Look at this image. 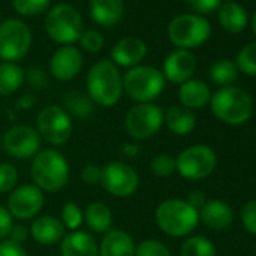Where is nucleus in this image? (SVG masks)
<instances>
[{
	"instance_id": "nucleus-28",
	"label": "nucleus",
	"mask_w": 256,
	"mask_h": 256,
	"mask_svg": "<svg viewBox=\"0 0 256 256\" xmlns=\"http://www.w3.org/2000/svg\"><path fill=\"white\" fill-rule=\"evenodd\" d=\"M62 107L71 116L77 119H88L95 108V104L88 94L80 90H70L62 96Z\"/></svg>"
},
{
	"instance_id": "nucleus-43",
	"label": "nucleus",
	"mask_w": 256,
	"mask_h": 256,
	"mask_svg": "<svg viewBox=\"0 0 256 256\" xmlns=\"http://www.w3.org/2000/svg\"><path fill=\"white\" fill-rule=\"evenodd\" d=\"M12 226H14V217L11 216L6 206L0 205V241L10 236Z\"/></svg>"
},
{
	"instance_id": "nucleus-26",
	"label": "nucleus",
	"mask_w": 256,
	"mask_h": 256,
	"mask_svg": "<svg viewBox=\"0 0 256 256\" xmlns=\"http://www.w3.org/2000/svg\"><path fill=\"white\" fill-rule=\"evenodd\" d=\"M218 23L228 34L236 35L247 28L248 16L241 4L226 2L218 8Z\"/></svg>"
},
{
	"instance_id": "nucleus-8",
	"label": "nucleus",
	"mask_w": 256,
	"mask_h": 256,
	"mask_svg": "<svg viewBox=\"0 0 256 256\" xmlns=\"http://www.w3.org/2000/svg\"><path fill=\"white\" fill-rule=\"evenodd\" d=\"M164 125V110L154 102L134 104L125 114L124 126L134 140H148L160 133Z\"/></svg>"
},
{
	"instance_id": "nucleus-6",
	"label": "nucleus",
	"mask_w": 256,
	"mask_h": 256,
	"mask_svg": "<svg viewBox=\"0 0 256 256\" xmlns=\"http://www.w3.org/2000/svg\"><path fill=\"white\" fill-rule=\"evenodd\" d=\"M44 29L52 41L60 46H74L84 32L82 14L70 4L52 6L44 20Z\"/></svg>"
},
{
	"instance_id": "nucleus-27",
	"label": "nucleus",
	"mask_w": 256,
	"mask_h": 256,
	"mask_svg": "<svg viewBox=\"0 0 256 256\" xmlns=\"http://www.w3.org/2000/svg\"><path fill=\"white\" fill-rule=\"evenodd\" d=\"M26 82L24 70L14 62H2L0 64V95L11 96L20 90L23 83Z\"/></svg>"
},
{
	"instance_id": "nucleus-17",
	"label": "nucleus",
	"mask_w": 256,
	"mask_h": 256,
	"mask_svg": "<svg viewBox=\"0 0 256 256\" xmlns=\"http://www.w3.org/2000/svg\"><path fill=\"white\" fill-rule=\"evenodd\" d=\"M148 54V46L142 38L125 36L119 40L110 52V60L118 68H133L140 65V62Z\"/></svg>"
},
{
	"instance_id": "nucleus-34",
	"label": "nucleus",
	"mask_w": 256,
	"mask_h": 256,
	"mask_svg": "<svg viewBox=\"0 0 256 256\" xmlns=\"http://www.w3.org/2000/svg\"><path fill=\"white\" fill-rule=\"evenodd\" d=\"M52 0H12V6L22 17H36L47 11Z\"/></svg>"
},
{
	"instance_id": "nucleus-22",
	"label": "nucleus",
	"mask_w": 256,
	"mask_h": 256,
	"mask_svg": "<svg viewBox=\"0 0 256 256\" xmlns=\"http://www.w3.org/2000/svg\"><path fill=\"white\" fill-rule=\"evenodd\" d=\"M89 12L98 26L107 29L122 20L125 4L124 0H89Z\"/></svg>"
},
{
	"instance_id": "nucleus-24",
	"label": "nucleus",
	"mask_w": 256,
	"mask_h": 256,
	"mask_svg": "<svg viewBox=\"0 0 256 256\" xmlns=\"http://www.w3.org/2000/svg\"><path fill=\"white\" fill-rule=\"evenodd\" d=\"M196 124L198 118L194 112L181 104H174L164 112V125L175 136H188L194 132Z\"/></svg>"
},
{
	"instance_id": "nucleus-18",
	"label": "nucleus",
	"mask_w": 256,
	"mask_h": 256,
	"mask_svg": "<svg viewBox=\"0 0 256 256\" xmlns=\"http://www.w3.org/2000/svg\"><path fill=\"white\" fill-rule=\"evenodd\" d=\"M235 220L234 208L222 199H208L199 210V222L214 232H223L232 226Z\"/></svg>"
},
{
	"instance_id": "nucleus-50",
	"label": "nucleus",
	"mask_w": 256,
	"mask_h": 256,
	"mask_svg": "<svg viewBox=\"0 0 256 256\" xmlns=\"http://www.w3.org/2000/svg\"><path fill=\"white\" fill-rule=\"evenodd\" d=\"M0 23H2V17H0Z\"/></svg>"
},
{
	"instance_id": "nucleus-42",
	"label": "nucleus",
	"mask_w": 256,
	"mask_h": 256,
	"mask_svg": "<svg viewBox=\"0 0 256 256\" xmlns=\"http://www.w3.org/2000/svg\"><path fill=\"white\" fill-rule=\"evenodd\" d=\"M0 256H29L23 244L14 242L10 238L0 241Z\"/></svg>"
},
{
	"instance_id": "nucleus-14",
	"label": "nucleus",
	"mask_w": 256,
	"mask_h": 256,
	"mask_svg": "<svg viewBox=\"0 0 256 256\" xmlns=\"http://www.w3.org/2000/svg\"><path fill=\"white\" fill-rule=\"evenodd\" d=\"M46 204L44 192L35 184L17 186L8 196L6 208L14 217V220L28 222L36 218Z\"/></svg>"
},
{
	"instance_id": "nucleus-40",
	"label": "nucleus",
	"mask_w": 256,
	"mask_h": 256,
	"mask_svg": "<svg viewBox=\"0 0 256 256\" xmlns=\"http://www.w3.org/2000/svg\"><path fill=\"white\" fill-rule=\"evenodd\" d=\"M26 82L30 84V88L42 90L47 86V72L41 66H32L26 72Z\"/></svg>"
},
{
	"instance_id": "nucleus-2",
	"label": "nucleus",
	"mask_w": 256,
	"mask_h": 256,
	"mask_svg": "<svg viewBox=\"0 0 256 256\" xmlns=\"http://www.w3.org/2000/svg\"><path fill=\"white\" fill-rule=\"evenodd\" d=\"M211 113L217 120L229 126H240L253 116L252 95L238 86L218 88L210 100Z\"/></svg>"
},
{
	"instance_id": "nucleus-32",
	"label": "nucleus",
	"mask_w": 256,
	"mask_h": 256,
	"mask_svg": "<svg viewBox=\"0 0 256 256\" xmlns=\"http://www.w3.org/2000/svg\"><path fill=\"white\" fill-rule=\"evenodd\" d=\"M60 222L66 230H78L83 224V210L74 202H66L60 211Z\"/></svg>"
},
{
	"instance_id": "nucleus-3",
	"label": "nucleus",
	"mask_w": 256,
	"mask_h": 256,
	"mask_svg": "<svg viewBox=\"0 0 256 256\" xmlns=\"http://www.w3.org/2000/svg\"><path fill=\"white\" fill-rule=\"evenodd\" d=\"M70 163L66 157L54 148L41 150L32 158V182L44 193H56L65 188L70 181Z\"/></svg>"
},
{
	"instance_id": "nucleus-1",
	"label": "nucleus",
	"mask_w": 256,
	"mask_h": 256,
	"mask_svg": "<svg viewBox=\"0 0 256 256\" xmlns=\"http://www.w3.org/2000/svg\"><path fill=\"white\" fill-rule=\"evenodd\" d=\"M86 94L95 106L113 107L124 94L122 74L110 60L102 59L95 62L86 74Z\"/></svg>"
},
{
	"instance_id": "nucleus-9",
	"label": "nucleus",
	"mask_w": 256,
	"mask_h": 256,
	"mask_svg": "<svg viewBox=\"0 0 256 256\" xmlns=\"http://www.w3.org/2000/svg\"><path fill=\"white\" fill-rule=\"evenodd\" d=\"M175 158L176 174L187 181H200L211 176L218 162L216 151L205 144L192 145L182 150Z\"/></svg>"
},
{
	"instance_id": "nucleus-39",
	"label": "nucleus",
	"mask_w": 256,
	"mask_h": 256,
	"mask_svg": "<svg viewBox=\"0 0 256 256\" xmlns=\"http://www.w3.org/2000/svg\"><path fill=\"white\" fill-rule=\"evenodd\" d=\"M186 2L198 16L212 14L222 6V0H186Z\"/></svg>"
},
{
	"instance_id": "nucleus-29",
	"label": "nucleus",
	"mask_w": 256,
	"mask_h": 256,
	"mask_svg": "<svg viewBox=\"0 0 256 256\" xmlns=\"http://www.w3.org/2000/svg\"><path fill=\"white\" fill-rule=\"evenodd\" d=\"M238 74H240V71L235 65V60H230V59H220V60L214 62L208 72L212 84H216L218 88L232 86L236 82Z\"/></svg>"
},
{
	"instance_id": "nucleus-37",
	"label": "nucleus",
	"mask_w": 256,
	"mask_h": 256,
	"mask_svg": "<svg viewBox=\"0 0 256 256\" xmlns=\"http://www.w3.org/2000/svg\"><path fill=\"white\" fill-rule=\"evenodd\" d=\"M80 42V47L88 52V53H98L102 50L104 47V36L101 32L95 30V29H89V30H84L78 40Z\"/></svg>"
},
{
	"instance_id": "nucleus-5",
	"label": "nucleus",
	"mask_w": 256,
	"mask_h": 256,
	"mask_svg": "<svg viewBox=\"0 0 256 256\" xmlns=\"http://www.w3.org/2000/svg\"><path fill=\"white\" fill-rule=\"evenodd\" d=\"M124 94L136 104L152 102L166 88L163 72L152 65H138L122 76Z\"/></svg>"
},
{
	"instance_id": "nucleus-30",
	"label": "nucleus",
	"mask_w": 256,
	"mask_h": 256,
	"mask_svg": "<svg viewBox=\"0 0 256 256\" xmlns=\"http://www.w3.org/2000/svg\"><path fill=\"white\" fill-rule=\"evenodd\" d=\"M181 256H217L216 246L205 235H190L184 240L181 250Z\"/></svg>"
},
{
	"instance_id": "nucleus-16",
	"label": "nucleus",
	"mask_w": 256,
	"mask_h": 256,
	"mask_svg": "<svg viewBox=\"0 0 256 256\" xmlns=\"http://www.w3.org/2000/svg\"><path fill=\"white\" fill-rule=\"evenodd\" d=\"M196 58L190 50H181L176 48L170 52L166 59L163 60V76L166 82L172 84H182L187 80L193 78V74L196 71Z\"/></svg>"
},
{
	"instance_id": "nucleus-23",
	"label": "nucleus",
	"mask_w": 256,
	"mask_h": 256,
	"mask_svg": "<svg viewBox=\"0 0 256 256\" xmlns=\"http://www.w3.org/2000/svg\"><path fill=\"white\" fill-rule=\"evenodd\" d=\"M211 95L212 92L208 83H205L204 80H198V78L187 80L186 83L180 84V89H178L180 104L190 110H198V108H204L205 106H208Z\"/></svg>"
},
{
	"instance_id": "nucleus-20",
	"label": "nucleus",
	"mask_w": 256,
	"mask_h": 256,
	"mask_svg": "<svg viewBox=\"0 0 256 256\" xmlns=\"http://www.w3.org/2000/svg\"><path fill=\"white\" fill-rule=\"evenodd\" d=\"M98 253L100 256H134L136 241L126 230L112 228L102 235Z\"/></svg>"
},
{
	"instance_id": "nucleus-41",
	"label": "nucleus",
	"mask_w": 256,
	"mask_h": 256,
	"mask_svg": "<svg viewBox=\"0 0 256 256\" xmlns=\"http://www.w3.org/2000/svg\"><path fill=\"white\" fill-rule=\"evenodd\" d=\"M101 174H102V168L90 163V164H86L82 168L80 178L88 186H98V184H101Z\"/></svg>"
},
{
	"instance_id": "nucleus-35",
	"label": "nucleus",
	"mask_w": 256,
	"mask_h": 256,
	"mask_svg": "<svg viewBox=\"0 0 256 256\" xmlns=\"http://www.w3.org/2000/svg\"><path fill=\"white\" fill-rule=\"evenodd\" d=\"M134 256H172L169 247L156 238H148L136 244Z\"/></svg>"
},
{
	"instance_id": "nucleus-7",
	"label": "nucleus",
	"mask_w": 256,
	"mask_h": 256,
	"mask_svg": "<svg viewBox=\"0 0 256 256\" xmlns=\"http://www.w3.org/2000/svg\"><path fill=\"white\" fill-rule=\"evenodd\" d=\"M211 36V24L198 14H180L168 26L169 41L181 50H193L204 46Z\"/></svg>"
},
{
	"instance_id": "nucleus-15",
	"label": "nucleus",
	"mask_w": 256,
	"mask_h": 256,
	"mask_svg": "<svg viewBox=\"0 0 256 256\" xmlns=\"http://www.w3.org/2000/svg\"><path fill=\"white\" fill-rule=\"evenodd\" d=\"M50 74L59 82H71L83 68V54L76 46H60L50 58Z\"/></svg>"
},
{
	"instance_id": "nucleus-13",
	"label": "nucleus",
	"mask_w": 256,
	"mask_h": 256,
	"mask_svg": "<svg viewBox=\"0 0 256 256\" xmlns=\"http://www.w3.org/2000/svg\"><path fill=\"white\" fill-rule=\"evenodd\" d=\"M42 139L36 128L30 125L17 124L5 132L2 138V146L8 156L17 160L34 158L41 151Z\"/></svg>"
},
{
	"instance_id": "nucleus-4",
	"label": "nucleus",
	"mask_w": 256,
	"mask_h": 256,
	"mask_svg": "<svg viewBox=\"0 0 256 256\" xmlns=\"http://www.w3.org/2000/svg\"><path fill=\"white\" fill-rule=\"evenodd\" d=\"M156 224L158 229L172 238H187L198 228L199 211L194 210L186 199H164L156 208Z\"/></svg>"
},
{
	"instance_id": "nucleus-11",
	"label": "nucleus",
	"mask_w": 256,
	"mask_h": 256,
	"mask_svg": "<svg viewBox=\"0 0 256 256\" xmlns=\"http://www.w3.org/2000/svg\"><path fill=\"white\" fill-rule=\"evenodd\" d=\"M32 30L18 18H8L0 23V59L17 64L32 47Z\"/></svg>"
},
{
	"instance_id": "nucleus-12",
	"label": "nucleus",
	"mask_w": 256,
	"mask_h": 256,
	"mask_svg": "<svg viewBox=\"0 0 256 256\" xmlns=\"http://www.w3.org/2000/svg\"><path fill=\"white\" fill-rule=\"evenodd\" d=\"M102 168L101 174V187L112 194L113 198L126 199L132 198L140 184L138 170L125 162H108Z\"/></svg>"
},
{
	"instance_id": "nucleus-31",
	"label": "nucleus",
	"mask_w": 256,
	"mask_h": 256,
	"mask_svg": "<svg viewBox=\"0 0 256 256\" xmlns=\"http://www.w3.org/2000/svg\"><path fill=\"white\" fill-rule=\"evenodd\" d=\"M235 65L240 72L248 77H256V41L246 44L240 50V53L236 54Z\"/></svg>"
},
{
	"instance_id": "nucleus-44",
	"label": "nucleus",
	"mask_w": 256,
	"mask_h": 256,
	"mask_svg": "<svg viewBox=\"0 0 256 256\" xmlns=\"http://www.w3.org/2000/svg\"><path fill=\"white\" fill-rule=\"evenodd\" d=\"M30 236V232H29V228L23 223H14L11 232H10V240L14 241V242H18V244H23L26 242V240Z\"/></svg>"
},
{
	"instance_id": "nucleus-21",
	"label": "nucleus",
	"mask_w": 256,
	"mask_h": 256,
	"mask_svg": "<svg viewBox=\"0 0 256 256\" xmlns=\"http://www.w3.org/2000/svg\"><path fill=\"white\" fill-rule=\"evenodd\" d=\"M60 256H100L98 242L88 230H72L60 241Z\"/></svg>"
},
{
	"instance_id": "nucleus-38",
	"label": "nucleus",
	"mask_w": 256,
	"mask_h": 256,
	"mask_svg": "<svg viewBox=\"0 0 256 256\" xmlns=\"http://www.w3.org/2000/svg\"><path fill=\"white\" fill-rule=\"evenodd\" d=\"M240 220L248 235L256 236V199L247 200L240 211Z\"/></svg>"
},
{
	"instance_id": "nucleus-46",
	"label": "nucleus",
	"mask_w": 256,
	"mask_h": 256,
	"mask_svg": "<svg viewBox=\"0 0 256 256\" xmlns=\"http://www.w3.org/2000/svg\"><path fill=\"white\" fill-rule=\"evenodd\" d=\"M16 106H17L18 110H29V108H32L35 106V96L30 95V94H26L22 98H18Z\"/></svg>"
},
{
	"instance_id": "nucleus-49",
	"label": "nucleus",
	"mask_w": 256,
	"mask_h": 256,
	"mask_svg": "<svg viewBox=\"0 0 256 256\" xmlns=\"http://www.w3.org/2000/svg\"><path fill=\"white\" fill-rule=\"evenodd\" d=\"M0 148H2V136H0Z\"/></svg>"
},
{
	"instance_id": "nucleus-25",
	"label": "nucleus",
	"mask_w": 256,
	"mask_h": 256,
	"mask_svg": "<svg viewBox=\"0 0 256 256\" xmlns=\"http://www.w3.org/2000/svg\"><path fill=\"white\" fill-rule=\"evenodd\" d=\"M83 223L92 234L104 235L113 226V212L104 202L94 200L83 211Z\"/></svg>"
},
{
	"instance_id": "nucleus-47",
	"label": "nucleus",
	"mask_w": 256,
	"mask_h": 256,
	"mask_svg": "<svg viewBox=\"0 0 256 256\" xmlns=\"http://www.w3.org/2000/svg\"><path fill=\"white\" fill-rule=\"evenodd\" d=\"M122 152H124L126 157H136V156L140 154V148H139V145H136V144H126V145H124Z\"/></svg>"
},
{
	"instance_id": "nucleus-36",
	"label": "nucleus",
	"mask_w": 256,
	"mask_h": 256,
	"mask_svg": "<svg viewBox=\"0 0 256 256\" xmlns=\"http://www.w3.org/2000/svg\"><path fill=\"white\" fill-rule=\"evenodd\" d=\"M18 184V170L12 163H0V193H11Z\"/></svg>"
},
{
	"instance_id": "nucleus-33",
	"label": "nucleus",
	"mask_w": 256,
	"mask_h": 256,
	"mask_svg": "<svg viewBox=\"0 0 256 256\" xmlns=\"http://www.w3.org/2000/svg\"><path fill=\"white\" fill-rule=\"evenodd\" d=\"M150 169L158 178H169L176 174V158L170 154H158L151 160Z\"/></svg>"
},
{
	"instance_id": "nucleus-10",
	"label": "nucleus",
	"mask_w": 256,
	"mask_h": 256,
	"mask_svg": "<svg viewBox=\"0 0 256 256\" xmlns=\"http://www.w3.org/2000/svg\"><path fill=\"white\" fill-rule=\"evenodd\" d=\"M36 132L48 145L62 146L72 136V118L59 104L46 106L36 114Z\"/></svg>"
},
{
	"instance_id": "nucleus-48",
	"label": "nucleus",
	"mask_w": 256,
	"mask_h": 256,
	"mask_svg": "<svg viewBox=\"0 0 256 256\" xmlns=\"http://www.w3.org/2000/svg\"><path fill=\"white\" fill-rule=\"evenodd\" d=\"M252 29H253V34L256 36V10L253 12V17H252Z\"/></svg>"
},
{
	"instance_id": "nucleus-45",
	"label": "nucleus",
	"mask_w": 256,
	"mask_h": 256,
	"mask_svg": "<svg viewBox=\"0 0 256 256\" xmlns=\"http://www.w3.org/2000/svg\"><path fill=\"white\" fill-rule=\"evenodd\" d=\"M194 210H200L205 204H206V194L202 192V190H193L188 196H187V199H186Z\"/></svg>"
},
{
	"instance_id": "nucleus-19",
	"label": "nucleus",
	"mask_w": 256,
	"mask_h": 256,
	"mask_svg": "<svg viewBox=\"0 0 256 256\" xmlns=\"http://www.w3.org/2000/svg\"><path fill=\"white\" fill-rule=\"evenodd\" d=\"M29 232L35 242L41 246H53L64 240L66 229L64 228L60 218L54 216H38L34 218Z\"/></svg>"
}]
</instances>
